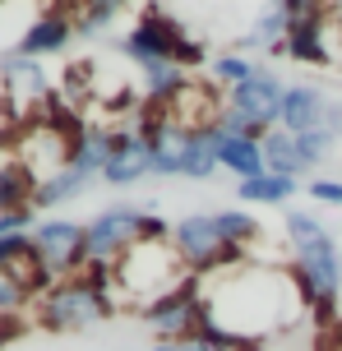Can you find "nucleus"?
Masks as SVG:
<instances>
[{
	"instance_id": "20e7f679",
	"label": "nucleus",
	"mask_w": 342,
	"mask_h": 351,
	"mask_svg": "<svg viewBox=\"0 0 342 351\" xmlns=\"http://www.w3.org/2000/svg\"><path fill=\"white\" fill-rule=\"evenodd\" d=\"M171 250L180 254L185 273H195V278H208V273L245 263V250H232L222 241L213 213H185V217H176L171 222Z\"/></svg>"
},
{
	"instance_id": "4468645a",
	"label": "nucleus",
	"mask_w": 342,
	"mask_h": 351,
	"mask_svg": "<svg viewBox=\"0 0 342 351\" xmlns=\"http://www.w3.org/2000/svg\"><path fill=\"white\" fill-rule=\"evenodd\" d=\"M296 190H301V180L264 171V176H254V180H241V185H236V199H241V204H254V208H282V204L296 199Z\"/></svg>"
},
{
	"instance_id": "7ed1b4c3",
	"label": "nucleus",
	"mask_w": 342,
	"mask_h": 351,
	"mask_svg": "<svg viewBox=\"0 0 342 351\" xmlns=\"http://www.w3.org/2000/svg\"><path fill=\"white\" fill-rule=\"evenodd\" d=\"M121 56H125L130 65H139V70L176 65V70H185V74L213 60L208 47H204L171 10H162V5H144V10H139V19L121 33Z\"/></svg>"
},
{
	"instance_id": "dca6fc26",
	"label": "nucleus",
	"mask_w": 342,
	"mask_h": 351,
	"mask_svg": "<svg viewBox=\"0 0 342 351\" xmlns=\"http://www.w3.org/2000/svg\"><path fill=\"white\" fill-rule=\"evenodd\" d=\"M93 176L74 171V167H56L42 185H37V199H33V213L37 208H60V204H70V199H79V194L88 190Z\"/></svg>"
},
{
	"instance_id": "f3484780",
	"label": "nucleus",
	"mask_w": 342,
	"mask_h": 351,
	"mask_svg": "<svg viewBox=\"0 0 342 351\" xmlns=\"http://www.w3.org/2000/svg\"><path fill=\"white\" fill-rule=\"evenodd\" d=\"M213 222H217L222 241H227L232 250H245V254H250V250L264 241V222H259L254 213H245V208H217Z\"/></svg>"
},
{
	"instance_id": "5701e85b",
	"label": "nucleus",
	"mask_w": 342,
	"mask_h": 351,
	"mask_svg": "<svg viewBox=\"0 0 342 351\" xmlns=\"http://www.w3.org/2000/svg\"><path fill=\"white\" fill-rule=\"evenodd\" d=\"M333 134H328V130H310V134H296V153H301V162H306V171L310 167H319V162L328 158V153H333Z\"/></svg>"
},
{
	"instance_id": "39448f33",
	"label": "nucleus",
	"mask_w": 342,
	"mask_h": 351,
	"mask_svg": "<svg viewBox=\"0 0 342 351\" xmlns=\"http://www.w3.org/2000/svg\"><path fill=\"white\" fill-rule=\"evenodd\" d=\"M287 37L278 56H287L296 65H315V70H333L342 65L333 47H328V33H333V5H315V0H287Z\"/></svg>"
},
{
	"instance_id": "bb28decb",
	"label": "nucleus",
	"mask_w": 342,
	"mask_h": 351,
	"mask_svg": "<svg viewBox=\"0 0 342 351\" xmlns=\"http://www.w3.org/2000/svg\"><path fill=\"white\" fill-rule=\"evenodd\" d=\"M324 130L333 134V139L342 134V102H338V97H328V111H324Z\"/></svg>"
},
{
	"instance_id": "c85d7f7f",
	"label": "nucleus",
	"mask_w": 342,
	"mask_h": 351,
	"mask_svg": "<svg viewBox=\"0 0 342 351\" xmlns=\"http://www.w3.org/2000/svg\"><path fill=\"white\" fill-rule=\"evenodd\" d=\"M153 351H204L199 342H153Z\"/></svg>"
},
{
	"instance_id": "cd10ccee",
	"label": "nucleus",
	"mask_w": 342,
	"mask_h": 351,
	"mask_svg": "<svg viewBox=\"0 0 342 351\" xmlns=\"http://www.w3.org/2000/svg\"><path fill=\"white\" fill-rule=\"evenodd\" d=\"M324 342H319V351H342V315H338V324H333V328H324Z\"/></svg>"
},
{
	"instance_id": "9d476101",
	"label": "nucleus",
	"mask_w": 342,
	"mask_h": 351,
	"mask_svg": "<svg viewBox=\"0 0 342 351\" xmlns=\"http://www.w3.org/2000/svg\"><path fill=\"white\" fill-rule=\"evenodd\" d=\"M70 37H74V5H47V10L23 28L14 51L28 56V60H42V56H60L70 47Z\"/></svg>"
},
{
	"instance_id": "9b49d317",
	"label": "nucleus",
	"mask_w": 342,
	"mask_h": 351,
	"mask_svg": "<svg viewBox=\"0 0 342 351\" xmlns=\"http://www.w3.org/2000/svg\"><path fill=\"white\" fill-rule=\"evenodd\" d=\"M324 111L328 97L310 84H287L282 93V130L287 134H310V130H324Z\"/></svg>"
},
{
	"instance_id": "6ab92c4d",
	"label": "nucleus",
	"mask_w": 342,
	"mask_h": 351,
	"mask_svg": "<svg viewBox=\"0 0 342 351\" xmlns=\"http://www.w3.org/2000/svg\"><path fill=\"white\" fill-rule=\"evenodd\" d=\"M264 162H269V171L291 176V180H301V171H306V162L296 153V134H287L282 125L264 134Z\"/></svg>"
},
{
	"instance_id": "4be33fe9",
	"label": "nucleus",
	"mask_w": 342,
	"mask_h": 351,
	"mask_svg": "<svg viewBox=\"0 0 342 351\" xmlns=\"http://www.w3.org/2000/svg\"><path fill=\"white\" fill-rule=\"evenodd\" d=\"M208 70H213V79L222 88H236L259 70V60H250V56H241V51H217L213 60H208Z\"/></svg>"
},
{
	"instance_id": "2eb2a0df",
	"label": "nucleus",
	"mask_w": 342,
	"mask_h": 351,
	"mask_svg": "<svg viewBox=\"0 0 342 351\" xmlns=\"http://www.w3.org/2000/svg\"><path fill=\"white\" fill-rule=\"evenodd\" d=\"M217 148H222V130L217 125H204V130H190V139H185V162H180V176H190V180H208L217 167Z\"/></svg>"
},
{
	"instance_id": "393cba45",
	"label": "nucleus",
	"mask_w": 342,
	"mask_h": 351,
	"mask_svg": "<svg viewBox=\"0 0 342 351\" xmlns=\"http://www.w3.org/2000/svg\"><path fill=\"white\" fill-rule=\"evenodd\" d=\"M310 199L315 204H328V208H342V180H328V176L310 180Z\"/></svg>"
},
{
	"instance_id": "aec40b11",
	"label": "nucleus",
	"mask_w": 342,
	"mask_h": 351,
	"mask_svg": "<svg viewBox=\"0 0 342 351\" xmlns=\"http://www.w3.org/2000/svg\"><path fill=\"white\" fill-rule=\"evenodd\" d=\"M287 23H291V14H287V0H278V5H269V10H259V14H254L250 37H245V47H264V51H273V56H278L282 37H287Z\"/></svg>"
},
{
	"instance_id": "f257e3e1",
	"label": "nucleus",
	"mask_w": 342,
	"mask_h": 351,
	"mask_svg": "<svg viewBox=\"0 0 342 351\" xmlns=\"http://www.w3.org/2000/svg\"><path fill=\"white\" fill-rule=\"evenodd\" d=\"M287 241H291V291L310 310L315 328L324 333L342 315V250L333 231L315 217L310 208H287Z\"/></svg>"
},
{
	"instance_id": "412c9836",
	"label": "nucleus",
	"mask_w": 342,
	"mask_h": 351,
	"mask_svg": "<svg viewBox=\"0 0 342 351\" xmlns=\"http://www.w3.org/2000/svg\"><path fill=\"white\" fill-rule=\"evenodd\" d=\"M116 19H121V5H116V0H93V5H74V33H79V37L107 33Z\"/></svg>"
},
{
	"instance_id": "1a4fd4ad",
	"label": "nucleus",
	"mask_w": 342,
	"mask_h": 351,
	"mask_svg": "<svg viewBox=\"0 0 342 351\" xmlns=\"http://www.w3.org/2000/svg\"><path fill=\"white\" fill-rule=\"evenodd\" d=\"M111 158L102 167V180L107 185H134L153 171V143L134 130V125H111Z\"/></svg>"
},
{
	"instance_id": "a211bd4d",
	"label": "nucleus",
	"mask_w": 342,
	"mask_h": 351,
	"mask_svg": "<svg viewBox=\"0 0 342 351\" xmlns=\"http://www.w3.org/2000/svg\"><path fill=\"white\" fill-rule=\"evenodd\" d=\"M111 130H88L84 139L70 148V158H65V167H74V171H84V176H102V167H107L111 158Z\"/></svg>"
},
{
	"instance_id": "b1692460",
	"label": "nucleus",
	"mask_w": 342,
	"mask_h": 351,
	"mask_svg": "<svg viewBox=\"0 0 342 351\" xmlns=\"http://www.w3.org/2000/svg\"><path fill=\"white\" fill-rule=\"evenodd\" d=\"M23 305H37V300L28 296V287H23L19 278H10V273H0V319L23 315Z\"/></svg>"
},
{
	"instance_id": "0eeeda50",
	"label": "nucleus",
	"mask_w": 342,
	"mask_h": 351,
	"mask_svg": "<svg viewBox=\"0 0 342 351\" xmlns=\"http://www.w3.org/2000/svg\"><path fill=\"white\" fill-rule=\"evenodd\" d=\"M282 93H287V84H282L273 70L259 65L245 84L227 88V106H232L236 116H245L254 130H264V134H269V130L282 125Z\"/></svg>"
},
{
	"instance_id": "f8f14e48",
	"label": "nucleus",
	"mask_w": 342,
	"mask_h": 351,
	"mask_svg": "<svg viewBox=\"0 0 342 351\" xmlns=\"http://www.w3.org/2000/svg\"><path fill=\"white\" fill-rule=\"evenodd\" d=\"M217 167L227 176H236V185L241 180H254V176L269 171V162H264V139H245V134H222V148H217Z\"/></svg>"
},
{
	"instance_id": "f03ea898",
	"label": "nucleus",
	"mask_w": 342,
	"mask_h": 351,
	"mask_svg": "<svg viewBox=\"0 0 342 351\" xmlns=\"http://www.w3.org/2000/svg\"><path fill=\"white\" fill-rule=\"evenodd\" d=\"M121 310L116 300V263H88L84 273L60 278L47 296L33 305V324L47 333H79Z\"/></svg>"
},
{
	"instance_id": "423d86ee",
	"label": "nucleus",
	"mask_w": 342,
	"mask_h": 351,
	"mask_svg": "<svg viewBox=\"0 0 342 351\" xmlns=\"http://www.w3.org/2000/svg\"><path fill=\"white\" fill-rule=\"evenodd\" d=\"M204 310H208L204 278L185 273L171 291H162V296L153 300V305H144L139 315H144V324L158 333V342H190V333H195V324L204 319Z\"/></svg>"
},
{
	"instance_id": "ddd939ff",
	"label": "nucleus",
	"mask_w": 342,
	"mask_h": 351,
	"mask_svg": "<svg viewBox=\"0 0 342 351\" xmlns=\"http://www.w3.org/2000/svg\"><path fill=\"white\" fill-rule=\"evenodd\" d=\"M37 185H42V176H37L23 158H5V162H0V213L33 208Z\"/></svg>"
},
{
	"instance_id": "a878e982",
	"label": "nucleus",
	"mask_w": 342,
	"mask_h": 351,
	"mask_svg": "<svg viewBox=\"0 0 342 351\" xmlns=\"http://www.w3.org/2000/svg\"><path fill=\"white\" fill-rule=\"evenodd\" d=\"M37 227V213L23 208V213H0V236H19V231H33Z\"/></svg>"
},
{
	"instance_id": "6e6552de",
	"label": "nucleus",
	"mask_w": 342,
	"mask_h": 351,
	"mask_svg": "<svg viewBox=\"0 0 342 351\" xmlns=\"http://www.w3.org/2000/svg\"><path fill=\"white\" fill-rule=\"evenodd\" d=\"M33 245L42 254V263L56 278H74L88 268V250H84V227L70 217H42L33 227Z\"/></svg>"
}]
</instances>
